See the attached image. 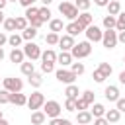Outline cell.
Here are the masks:
<instances>
[{
	"label": "cell",
	"instance_id": "40",
	"mask_svg": "<svg viewBox=\"0 0 125 125\" xmlns=\"http://www.w3.org/2000/svg\"><path fill=\"white\" fill-rule=\"evenodd\" d=\"M64 109H66V111H76V100L66 98V102H64Z\"/></svg>",
	"mask_w": 125,
	"mask_h": 125
},
{
	"label": "cell",
	"instance_id": "36",
	"mask_svg": "<svg viewBox=\"0 0 125 125\" xmlns=\"http://www.w3.org/2000/svg\"><path fill=\"white\" fill-rule=\"evenodd\" d=\"M117 31H125V12H121L117 16V25H115Z\"/></svg>",
	"mask_w": 125,
	"mask_h": 125
},
{
	"label": "cell",
	"instance_id": "45",
	"mask_svg": "<svg viewBox=\"0 0 125 125\" xmlns=\"http://www.w3.org/2000/svg\"><path fill=\"white\" fill-rule=\"evenodd\" d=\"M92 78H94V80H96V82H98V84H102V82H104V80H105V76H104V74H102V72H100V70H98V68H96V70H94V74H92Z\"/></svg>",
	"mask_w": 125,
	"mask_h": 125
},
{
	"label": "cell",
	"instance_id": "19",
	"mask_svg": "<svg viewBox=\"0 0 125 125\" xmlns=\"http://www.w3.org/2000/svg\"><path fill=\"white\" fill-rule=\"evenodd\" d=\"M105 111H107V109H105L102 104H94L92 109H90V113H92L94 119H96V117H105Z\"/></svg>",
	"mask_w": 125,
	"mask_h": 125
},
{
	"label": "cell",
	"instance_id": "51",
	"mask_svg": "<svg viewBox=\"0 0 125 125\" xmlns=\"http://www.w3.org/2000/svg\"><path fill=\"white\" fill-rule=\"evenodd\" d=\"M6 43H8V35L0 31V47H2V45H6Z\"/></svg>",
	"mask_w": 125,
	"mask_h": 125
},
{
	"label": "cell",
	"instance_id": "11",
	"mask_svg": "<svg viewBox=\"0 0 125 125\" xmlns=\"http://www.w3.org/2000/svg\"><path fill=\"white\" fill-rule=\"evenodd\" d=\"M59 45H61V49H62V51H72V47H74L76 43H74V37L66 33V35H62V37H61Z\"/></svg>",
	"mask_w": 125,
	"mask_h": 125
},
{
	"label": "cell",
	"instance_id": "22",
	"mask_svg": "<svg viewBox=\"0 0 125 125\" xmlns=\"http://www.w3.org/2000/svg\"><path fill=\"white\" fill-rule=\"evenodd\" d=\"M107 12H109V16H119V14H121V4H119L117 0H109Z\"/></svg>",
	"mask_w": 125,
	"mask_h": 125
},
{
	"label": "cell",
	"instance_id": "48",
	"mask_svg": "<svg viewBox=\"0 0 125 125\" xmlns=\"http://www.w3.org/2000/svg\"><path fill=\"white\" fill-rule=\"evenodd\" d=\"M94 125H109V121L105 117H96L94 119Z\"/></svg>",
	"mask_w": 125,
	"mask_h": 125
},
{
	"label": "cell",
	"instance_id": "4",
	"mask_svg": "<svg viewBox=\"0 0 125 125\" xmlns=\"http://www.w3.org/2000/svg\"><path fill=\"white\" fill-rule=\"evenodd\" d=\"M23 53H25V57H27L29 61L41 59V49H39V45L33 43V41H27V43L23 45Z\"/></svg>",
	"mask_w": 125,
	"mask_h": 125
},
{
	"label": "cell",
	"instance_id": "30",
	"mask_svg": "<svg viewBox=\"0 0 125 125\" xmlns=\"http://www.w3.org/2000/svg\"><path fill=\"white\" fill-rule=\"evenodd\" d=\"M98 70L105 76V78H109V74L113 72V68H111V64L109 62H100V66H98Z\"/></svg>",
	"mask_w": 125,
	"mask_h": 125
},
{
	"label": "cell",
	"instance_id": "27",
	"mask_svg": "<svg viewBox=\"0 0 125 125\" xmlns=\"http://www.w3.org/2000/svg\"><path fill=\"white\" fill-rule=\"evenodd\" d=\"M21 39H23L21 35L14 33V35H10V37H8V45H10V47H14V49H18V47L21 45Z\"/></svg>",
	"mask_w": 125,
	"mask_h": 125
},
{
	"label": "cell",
	"instance_id": "58",
	"mask_svg": "<svg viewBox=\"0 0 125 125\" xmlns=\"http://www.w3.org/2000/svg\"><path fill=\"white\" fill-rule=\"evenodd\" d=\"M0 125H10V123H8L6 119H0Z\"/></svg>",
	"mask_w": 125,
	"mask_h": 125
},
{
	"label": "cell",
	"instance_id": "12",
	"mask_svg": "<svg viewBox=\"0 0 125 125\" xmlns=\"http://www.w3.org/2000/svg\"><path fill=\"white\" fill-rule=\"evenodd\" d=\"M57 62L64 68V66H68V64H72V55H70V51H61L59 55H57Z\"/></svg>",
	"mask_w": 125,
	"mask_h": 125
},
{
	"label": "cell",
	"instance_id": "34",
	"mask_svg": "<svg viewBox=\"0 0 125 125\" xmlns=\"http://www.w3.org/2000/svg\"><path fill=\"white\" fill-rule=\"evenodd\" d=\"M25 27H27V18H25V16L16 18V29H18V31H23Z\"/></svg>",
	"mask_w": 125,
	"mask_h": 125
},
{
	"label": "cell",
	"instance_id": "53",
	"mask_svg": "<svg viewBox=\"0 0 125 125\" xmlns=\"http://www.w3.org/2000/svg\"><path fill=\"white\" fill-rule=\"evenodd\" d=\"M119 82H121V84H125V70L119 74Z\"/></svg>",
	"mask_w": 125,
	"mask_h": 125
},
{
	"label": "cell",
	"instance_id": "54",
	"mask_svg": "<svg viewBox=\"0 0 125 125\" xmlns=\"http://www.w3.org/2000/svg\"><path fill=\"white\" fill-rule=\"evenodd\" d=\"M6 4H8V0H0V10H4V8H6Z\"/></svg>",
	"mask_w": 125,
	"mask_h": 125
},
{
	"label": "cell",
	"instance_id": "6",
	"mask_svg": "<svg viewBox=\"0 0 125 125\" xmlns=\"http://www.w3.org/2000/svg\"><path fill=\"white\" fill-rule=\"evenodd\" d=\"M55 76H57V80L59 82H62V84H74V80H76V74L72 72V70H66V68H59L57 72H55Z\"/></svg>",
	"mask_w": 125,
	"mask_h": 125
},
{
	"label": "cell",
	"instance_id": "17",
	"mask_svg": "<svg viewBox=\"0 0 125 125\" xmlns=\"http://www.w3.org/2000/svg\"><path fill=\"white\" fill-rule=\"evenodd\" d=\"M23 59H25V53H23V49H12V53H10V61L12 62H23Z\"/></svg>",
	"mask_w": 125,
	"mask_h": 125
},
{
	"label": "cell",
	"instance_id": "13",
	"mask_svg": "<svg viewBox=\"0 0 125 125\" xmlns=\"http://www.w3.org/2000/svg\"><path fill=\"white\" fill-rule=\"evenodd\" d=\"M104 96H105V100H109V102H117V100L121 98L117 86H107V88L104 90Z\"/></svg>",
	"mask_w": 125,
	"mask_h": 125
},
{
	"label": "cell",
	"instance_id": "29",
	"mask_svg": "<svg viewBox=\"0 0 125 125\" xmlns=\"http://www.w3.org/2000/svg\"><path fill=\"white\" fill-rule=\"evenodd\" d=\"M35 72V66H33V62L29 61V62H21V74H25V76H31Z\"/></svg>",
	"mask_w": 125,
	"mask_h": 125
},
{
	"label": "cell",
	"instance_id": "56",
	"mask_svg": "<svg viewBox=\"0 0 125 125\" xmlns=\"http://www.w3.org/2000/svg\"><path fill=\"white\" fill-rule=\"evenodd\" d=\"M4 57H6V55H4V49H2V47H0V61H2V59H4Z\"/></svg>",
	"mask_w": 125,
	"mask_h": 125
},
{
	"label": "cell",
	"instance_id": "49",
	"mask_svg": "<svg viewBox=\"0 0 125 125\" xmlns=\"http://www.w3.org/2000/svg\"><path fill=\"white\" fill-rule=\"evenodd\" d=\"M94 4H96V6H100V8H104V6L107 8V4H109V0H94Z\"/></svg>",
	"mask_w": 125,
	"mask_h": 125
},
{
	"label": "cell",
	"instance_id": "43",
	"mask_svg": "<svg viewBox=\"0 0 125 125\" xmlns=\"http://www.w3.org/2000/svg\"><path fill=\"white\" fill-rule=\"evenodd\" d=\"M29 23H31V27H35V29H39V27H41V25H43L45 21H43V20H41V18L37 16V18H33V20H29Z\"/></svg>",
	"mask_w": 125,
	"mask_h": 125
},
{
	"label": "cell",
	"instance_id": "25",
	"mask_svg": "<svg viewBox=\"0 0 125 125\" xmlns=\"http://www.w3.org/2000/svg\"><path fill=\"white\" fill-rule=\"evenodd\" d=\"M115 25H117V18L115 16H109V14L104 16V27L105 29H113Z\"/></svg>",
	"mask_w": 125,
	"mask_h": 125
},
{
	"label": "cell",
	"instance_id": "41",
	"mask_svg": "<svg viewBox=\"0 0 125 125\" xmlns=\"http://www.w3.org/2000/svg\"><path fill=\"white\" fill-rule=\"evenodd\" d=\"M10 94L8 90H0V104H10Z\"/></svg>",
	"mask_w": 125,
	"mask_h": 125
},
{
	"label": "cell",
	"instance_id": "62",
	"mask_svg": "<svg viewBox=\"0 0 125 125\" xmlns=\"http://www.w3.org/2000/svg\"><path fill=\"white\" fill-rule=\"evenodd\" d=\"M123 61H125V59H123Z\"/></svg>",
	"mask_w": 125,
	"mask_h": 125
},
{
	"label": "cell",
	"instance_id": "23",
	"mask_svg": "<svg viewBox=\"0 0 125 125\" xmlns=\"http://www.w3.org/2000/svg\"><path fill=\"white\" fill-rule=\"evenodd\" d=\"M21 37H23L25 41H33V39L37 37V29H35V27H31V25H27V27L21 31Z\"/></svg>",
	"mask_w": 125,
	"mask_h": 125
},
{
	"label": "cell",
	"instance_id": "42",
	"mask_svg": "<svg viewBox=\"0 0 125 125\" xmlns=\"http://www.w3.org/2000/svg\"><path fill=\"white\" fill-rule=\"evenodd\" d=\"M49 125H72L68 119H62V117H55V119H51V123Z\"/></svg>",
	"mask_w": 125,
	"mask_h": 125
},
{
	"label": "cell",
	"instance_id": "16",
	"mask_svg": "<svg viewBox=\"0 0 125 125\" xmlns=\"http://www.w3.org/2000/svg\"><path fill=\"white\" fill-rule=\"evenodd\" d=\"M66 31H68V35L74 37V35H78V33H82V31H86V29H84L78 21H70V23L66 25Z\"/></svg>",
	"mask_w": 125,
	"mask_h": 125
},
{
	"label": "cell",
	"instance_id": "24",
	"mask_svg": "<svg viewBox=\"0 0 125 125\" xmlns=\"http://www.w3.org/2000/svg\"><path fill=\"white\" fill-rule=\"evenodd\" d=\"M41 61L43 62H57V53L53 49H47L45 53H41Z\"/></svg>",
	"mask_w": 125,
	"mask_h": 125
},
{
	"label": "cell",
	"instance_id": "15",
	"mask_svg": "<svg viewBox=\"0 0 125 125\" xmlns=\"http://www.w3.org/2000/svg\"><path fill=\"white\" fill-rule=\"evenodd\" d=\"M92 119H94V117H92V113H90L88 109H86V111H78V113H76V121H78L80 125H90V123H92Z\"/></svg>",
	"mask_w": 125,
	"mask_h": 125
},
{
	"label": "cell",
	"instance_id": "44",
	"mask_svg": "<svg viewBox=\"0 0 125 125\" xmlns=\"http://www.w3.org/2000/svg\"><path fill=\"white\" fill-rule=\"evenodd\" d=\"M53 64H55V62H41V70H43L45 74H49V72H53V68H55Z\"/></svg>",
	"mask_w": 125,
	"mask_h": 125
},
{
	"label": "cell",
	"instance_id": "10",
	"mask_svg": "<svg viewBox=\"0 0 125 125\" xmlns=\"http://www.w3.org/2000/svg\"><path fill=\"white\" fill-rule=\"evenodd\" d=\"M76 21L86 29V27H90V25L94 23V16H92L90 12H82V14H78V20H76Z\"/></svg>",
	"mask_w": 125,
	"mask_h": 125
},
{
	"label": "cell",
	"instance_id": "61",
	"mask_svg": "<svg viewBox=\"0 0 125 125\" xmlns=\"http://www.w3.org/2000/svg\"><path fill=\"white\" fill-rule=\"evenodd\" d=\"M66 2H72V0H66Z\"/></svg>",
	"mask_w": 125,
	"mask_h": 125
},
{
	"label": "cell",
	"instance_id": "35",
	"mask_svg": "<svg viewBox=\"0 0 125 125\" xmlns=\"http://www.w3.org/2000/svg\"><path fill=\"white\" fill-rule=\"evenodd\" d=\"M45 41H47L49 45H59L61 37H59V33H53V31H51V33H49V35L45 37Z\"/></svg>",
	"mask_w": 125,
	"mask_h": 125
},
{
	"label": "cell",
	"instance_id": "1",
	"mask_svg": "<svg viewBox=\"0 0 125 125\" xmlns=\"http://www.w3.org/2000/svg\"><path fill=\"white\" fill-rule=\"evenodd\" d=\"M59 12H61L66 20H70V21H76V20H78V14H80L78 8H76L72 2H66V0L59 4Z\"/></svg>",
	"mask_w": 125,
	"mask_h": 125
},
{
	"label": "cell",
	"instance_id": "39",
	"mask_svg": "<svg viewBox=\"0 0 125 125\" xmlns=\"http://www.w3.org/2000/svg\"><path fill=\"white\" fill-rule=\"evenodd\" d=\"M88 105H90V104H88L86 100H82V98H78V100H76V109H78V111H86V109H88Z\"/></svg>",
	"mask_w": 125,
	"mask_h": 125
},
{
	"label": "cell",
	"instance_id": "18",
	"mask_svg": "<svg viewBox=\"0 0 125 125\" xmlns=\"http://www.w3.org/2000/svg\"><path fill=\"white\" fill-rule=\"evenodd\" d=\"M64 96L70 98V100H78L80 98V92H78V86L76 84H68L66 90H64Z\"/></svg>",
	"mask_w": 125,
	"mask_h": 125
},
{
	"label": "cell",
	"instance_id": "21",
	"mask_svg": "<svg viewBox=\"0 0 125 125\" xmlns=\"http://www.w3.org/2000/svg\"><path fill=\"white\" fill-rule=\"evenodd\" d=\"M45 119H47V115H45L43 111H39V109L31 113V125H43Z\"/></svg>",
	"mask_w": 125,
	"mask_h": 125
},
{
	"label": "cell",
	"instance_id": "2",
	"mask_svg": "<svg viewBox=\"0 0 125 125\" xmlns=\"http://www.w3.org/2000/svg\"><path fill=\"white\" fill-rule=\"evenodd\" d=\"M90 53H92V45H90V41L76 43V45L72 47V51H70L72 59H84V57H88Z\"/></svg>",
	"mask_w": 125,
	"mask_h": 125
},
{
	"label": "cell",
	"instance_id": "7",
	"mask_svg": "<svg viewBox=\"0 0 125 125\" xmlns=\"http://www.w3.org/2000/svg\"><path fill=\"white\" fill-rule=\"evenodd\" d=\"M102 43H104L105 49H113V47L119 43V41H117V31L105 29V31H104V37H102Z\"/></svg>",
	"mask_w": 125,
	"mask_h": 125
},
{
	"label": "cell",
	"instance_id": "33",
	"mask_svg": "<svg viewBox=\"0 0 125 125\" xmlns=\"http://www.w3.org/2000/svg\"><path fill=\"white\" fill-rule=\"evenodd\" d=\"M51 10L47 8V6H43V8H39V18L43 20V21H51Z\"/></svg>",
	"mask_w": 125,
	"mask_h": 125
},
{
	"label": "cell",
	"instance_id": "5",
	"mask_svg": "<svg viewBox=\"0 0 125 125\" xmlns=\"http://www.w3.org/2000/svg\"><path fill=\"white\" fill-rule=\"evenodd\" d=\"M41 105H45V96H43L41 92H33V94L27 98V107H29L31 111H37Z\"/></svg>",
	"mask_w": 125,
	"mask_h": 125
},
{
	"label": "cell",
	"instance_id": "55",
	"mask_svg": "<svg viewBox=\"0 0 125 125\" xmlns=\"http://www.w3.org/2000/svg\"><path fill=\"white\" fill-rule=\"evenodd\" d=\"M41 2H43V6H47V8H49V4H51L53 0H41Z\"/></svg>",
	"mask_w": 125,
	"mask_h": 125
},
{
	"label": "cell",
	"instance_id": "47",
	"mask_svg": "<svg viewBox=\"0 0 125 125\" xmlns=\"http://www.w3.org/2000/svg\"><path fill=\"white\" fill-rule=\"evenodd\" d=\"M115 105H117V109H119L121 113H125V98H119V100L115 102Z\"/></svg>",
	"mask_w": 125,
	"mask_h": 125
},
{
	"label": "cell",
	"instance_id": "26",
	"mask_svg": "<svg viewBox=\"0 0 125 125\" xmlns=\"http://www.w3.org/2000/svg\"><path fill=\"white\" fill-rule=\"evenodd\" d=\"M27 78H29V84H31L33 88H39V86L43 84V76H41L39 72H33V74H31V76H27Z\"/></svg>",
	"mask_w": 125,
	"mask_h": 125
},
{
	"label": "cell",
	"instance_id": "28",
	"mask_svg": "<svg viewBox=\"0 0 125 125\" xmlns=\"http://www.w3.org/2000/svg\"><path fill=\"white\" fill-rule=\"evenodd\" d=\"M49 29H51L53 33L62 31V20H51V21H49Z\"/></svg>",
	"mask_w": 125,
	"mask_h": 125
},
{
	"label": "cell",
	"instance_id": "38",
	"mask_svg": "<svg viewBox=\"0 0 125 125\" xmlns=\"http://www.w3.org/2000/svg\"><path fill=\"white\" fill-rule=\"evenodd\" d=\"M70 70H72V72L78 76V74H82L86 68H84V64H82V62H72V68H70Z\"/></svg>",
	"mask_w": 125,
	"mask_h": 125
},
{
	"label": "cell",
	"instance_id": "59",
	"mask_svg": "<svg viewBox=\"0 0 125 125\" xmlns=\"http://www.w3.org/2000/svg\"><path fill=\"white\" fill-rule=\"evenodd\" d=\"M0 119H4V113H2V109H0Z\"/></svg>",
	"mask_w": 125,
	"mask_h": 125
},
{
	"label": "cell",
	"instance_id": "32",
	"mask_svg": "<svg viewBox=\"0 0 125 125\" xmlns=\"http://www.w3.org/2000/svg\"><path fill=\"white\" fill-rule=\"evenodd\" d=\"M37 16H39V8H35V6L25 8V18H27V21L33 20V18H37Z\"/></svg>",
	"mask_w": 125,
	"mask_h": 125
},
{
	"label": "cell",
	"instance_id": "50",
	"mask_svg": "<svg viewBox=\"0 0 125 125\" xmlns=\"http://www.w3.org/2000/svg\"><path fill=\"white\" fill-rule=\"evenodd\" d=\"M33 2H35V0H20V4H21L23 8H29V6H33Z\"/></svg>",
	"mask_w": 125,
	"mask_h": 125
},
{
	"label": "cell",
	"instance_id": "14",
	"mask_svg": "<svg viewBox=\"0 0 125 125\" xmlns=\"http://www.w3.org/2000/svg\"><path fill=\"white\" fill-rule=\"evenodd\" d=\"M10 104L25 105V104H27V98H25V94H21V92H14V94H10Z\"/></svg>",
	"mask_w": 125,
	"mask_h": 125
},
{
	"label": "cell",
	"instance_id": "9",
	"mask_svg": "<svg viewBox=\"0 0 125 125\" xmlns=\"http://www.w3.org/2000/svg\"><path fill=\"white\" fill-rule=\"evenodd\" d=\"M84 33H86V37H88L90 43H92V41H94V43H96V41H102V37H104V31H102L98 25H94V23H92L90 27H86Z\"/></svg>",
	"mask_w": 125,
	"mask_h": 125
},
{
	"label": "cell",
	"instance_id": "52",
	"mask_svg": "<svg viewBox=\"0 0 125 125\" xmlns=\"http://www.w3.org/2000/svg\"><path fill=\"white\" fill-rule=\"evenodd\" d=\"M117 41L125 43V31H119V35H117Z\"/></svg>",
	"mask_w": 125,
	"mask_h": 125
},
{
	"label": "cell",
	"instance_id": "31",
	"mask_svg": "<svg viewBox=\"0 0 125 125\" xmlns=\"http://www.w3.org/2000/svg\"><path fill=\"white\" fill-rule=\"evenodd\" d=\"M90 0H74V6L78 8V12H88V8H90Z\"/></svg>",
	"mask_w": 125,
	"mask_h": 125
},
{
	"label": "cell",
	"instance_id": "20",
	"mask_svg": "<svg viewBox=\"0 0 125 125\" xmlns=\"http://www.w3.org/2000/svg\"><path fill=\"white\" fill-rule=\"evenodd\" d=\"M105 119L109 121V123H117L119 119H121V111L115 107V109H107L105 111Z\"/></svg>",
	"mask_w": 125,
	"mask_h": 125
},
{
	"label": "cell",
	"instance_id": "60",
	"mask_svg": "<svg viewBox=\"0 0 125 125\" xmlns=\"http://www.w3.org/2000/svg\"><path fill=\"white\" fill-rule=\"evenodd\" d=\"M8 2H20V0H8Z\"/></svg>",
	"mask_w": 125,
	"mask_h": 125
},
{
	"label": "cell",
	"instance_id": "3",
	"mask_svg": "<svg viewBox=\"0 0 125 125\" xmlns=\"http://www.w3.org/2000/svg\"><path fill=\"white\" fill-rule=\"evenodd\" d=\"M61 111H62V107H61V104L55 102V100H49V102H45V105H43V113H45L47 117H51V119L59 117Z\"/></svg>",
	"mask_w": 125,
	"mask_h": 125
},
{
	"label": "cell",
	"instance_id": "8",
	"mask_svg": "<svg viewBox=\"0 0 125 125\" xmlns=\"http://www.w3.org/2000/svg\"><path fill=\"white\" fill-rule=\"evenodd\" d=\"M21 88H23V82L20 78H12V76L4 78V90L14 94V92H21Z\"/></svg>",
	"mask_w": 125,
	"mask_h": 125
},
{
	"label": "cell",
	"instance_id": "37",
	"mask_svg": "<svg viewBox=\"0 0 125 125\" xmlns=\"http://www.w3.org/2000/svg\"><path fill=\"white\" fill-rule=\"evenodd\" d=\"M4 29H6V31H14V29H16V18L4 20Z\"/></svg>",
	"mask_w": 125,
	"mask_h": 125
},
{
	"label": "cell",
	"instance_id": "57",
	"mask_svg": "<svg viewBox=\"0 0 125 125\" xmlns=\"http://www.w3.org/2000/svg\"><path fill=\"white\" fill-rule=\"evenodd\" d=\"M4 20H6V18H4V14H2V10H0V23H4Z\"/></svg>",
	"mask_w": 125,
	"mask_h": 125
},
{
	"label": "cell",
	"instance_id": "46",
	"mask_svg": "<svg viewBox=\"0 0 125 125\" xmlns=\"http://www.w3.org/2000/svg\"><path fill=\"white\" fill-rule=\"evenodd\" d=\"M82 100H86L88 104H92V102H94V92H92V90H86V92H82Z\"/></svg>",
	"mask_w": 125,
	"mask_h": 125
}]
</instances>
